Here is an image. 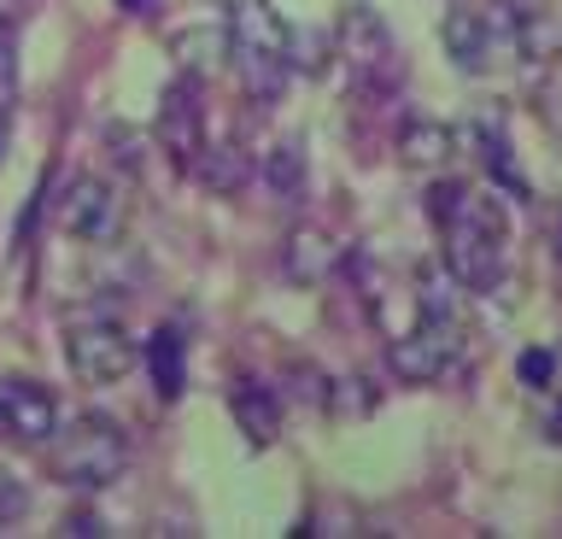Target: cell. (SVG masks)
Returning <instances> with one entry per match:
<instances>
[{
    "instance_id": "cell-1",
    "label": "cell",
    "mask_w": 562,
    "mask_h": 539,
    "mask_svg": "<svg viewBox=\"0 0 562 539\" xmlns=\"http://www.w3.org/2000/svg\"><path fill=\"white\" fill-rule=\"evenodd\" d=\"M428 212L446 235V270L457 288L492 293L504 282V212L486 194L463 182H439L428 194Z\"/></svg>"
},
{
    "instance_id": "cell-2",
    "label": "cell",
    "mask_w": 562,
    "mask_h": 539,
    "mask_svg": "<svg viewBox=\"0 0 562 539\" xmlns=\"http://www.w3.org/2000/svg\"><path fill=\"white\" fill-rule=\"evenodd\" d=\"M47 446H53L47 451L53 475L65 486H82V493L112 486L123 469H130V440H123V428L105 423V416H82V423H70L65 434H53Z\"/></svg>"
},
{
    "instance_id": "cell-3",
    "label": "cell",
    "mask_w": 562,
    "mask_h": 539,
    "mask_svg": "<svg viewBox=\"0 0 562 539\" xmlns=\"http://www.w3.org/2000/svg\"><path fill=\"white\" fill-rule=\"evenodd\" d=\"M140 346L130 340V328H117L112 317H88L65 328V363L82 388H112L135 370Z\"/></svg>"
},
{
    "instance_id": "cell-4",
    "label": "cell",
    "mask_w": 562,
    "mask_h": 539,
    "mask_svg": "<svg viewBox=\"0 0 562 539\" xmlns=\"http://www.w3.org/2000/svg\"><path fill=\"white\" fill-rule=\"evenodd\" d=\"M334 54H340L351 71L375 77V71H393V30L375 7H363V0H351L340 12V24H334Z\"/></svg>"
},
{
    "instance_id": "cell-5",
    "label": "cell",
    "mask_w": 562,
    "mask_h": 539,
    "mask_svg": "<svg viewBox=\"0 0 562 539\" xmlns=\"http://www.w3.org/2000/svg\"><path fill=\"white\" fill-rule=\"evenodd\" d=\"M0 428L24 446H47L59 434V398L42 381H24V375L0 381Z\"/></svg>"
},
{
    "instance_id": "cell-6",
    "label": "cell",
    "mask_w": 562,
    "mask_h": 539,
    "mask_svg": "<svg viewBox=\"0 0 562 539\" xmlns=\"http://www.w3.org/2000/svg\"><path fill=\"white\" fill-rule=\"evenodd\" d=\"M223 30L235 42V54L288 59V47H293V24L281 19L270 0H223Z\"/></svg>"
},
{
    "instance_id": "cell-7",
    "label": "cell",
    "mask_w": 562,
    "mask_h": 539,
    "mask_svg": "<svg viewBox=\"0 0 562 539\" xmlns=\"http://www.w3.org/2000/svg\"><path fill=\"white\" fill-rule=\"evenodd\" d=\"M59 223L77 240H88V247H100V240H112L123 229V200L100 177H77L70 194H65V205H59Z\"/></svg>"
},
{
    "instance_id": "cell-8",
    "label": "cell",
    "mask_w": 562,
    "mask_h": 539,
    "mask_svg": "<svg viewBox=\"0 0 562 539\" xmlns=\"http://www.w3.org/2000/svg\"><path fill=\"white\" fill-rule=\"evenodd\" d=\"M451 352H457V335H451V328L422 323V328H411V335H398L393 346H386V363H393L398 381H416V388H422V381H439V375H446Z\"/></svg>"
},
{
    "instance_id": "cell-9",
    "label": "cell",
    "mask_w": 562,
    "mask_h": 539,
    "mask_svg": "<svg viewBox=\"0 0 562 539\" xmlns=\"http://www.w3.org/2000/svg\"><path fill=\"white\" fill-rule=\"evenodd\" d=\"M334 265H340V247H334L328 229H311V223H299V229L281 240V276H288L293 288H323Z\"/></svg>"
},
{
    "instance_id": "cell-10",
    "label": "cell",
    "mask_w": 562,
    "mask_h": 539,
    "mask_svg": "<svg viewBox=\"0 0 562 539\" xmlns=\"http://www.w3.org/2000/svg\"><path fill=\"white\" fill-rule=\"evenodd\" d=\"M170 59L182 65L188 77H217L228 59H235V42H228L223 24H188L170 36Z\"/></svg>"
},
{
    "instance_id": "cell-11",
    "label": "cell",
    "mask_w": 562,
    "mask_h": 539,
    "mask_svg": "<svg viewBox=\"0 0 562 539\" xmlns=\"http://www.w3.org/2000/svg\"><path fill=\"white\" fill-rule=\"evenodd\" d=\"M439 42H446V54L463 65V71H486V65H498V54H492V30H486V19H481V7L446 12Z\"/></svg>"
},
{
    "instance_id": "cell-12",
    "label": "cell",
    "mask_w": 562,
    "mask_h": 539,
    "mask_svg": "<svg viewBox=\"0 0 562 539\" xmlns=\"http://www.w3.org/2000/svg\"><path fill=\"white\" fill-rule=\"evenodd\" d=\"M228 411H235V423L252 446H270L281 434V398L270 388H258V381H235L228 388Z\"/></svg>"
},
{
    "instance_id": "cell-13",
    "label": "cell",
    "mask_w": 562,
    "mask_h": 539,
    "mask_svg": "<svg viewBox=\"0 0 562 539\" xmlns=\"http://www.w3.org/2000/svg\"><path fill=\"white\" fill-rule=\"evenodd\" d=\"M158 142H165L182 165L205 147V142H200V106H193L188 89H170V94H165V106H158Z\"/></svg>"
},
{
    "instance_id": "cell-14",
    "label": "cell",
    "mask_w": 562,
    "mask_h": 539,
    "mask_svg": "<svg viewBox=\"0 0 562 539\" xmlns=\"http://www.w3.org/2000/svg\"><path fill=\"white\" fill-rule=\"evenodd\" d=\"M451 147H457V135L439 124V117H411V124L398 130V159L411 170H439L451 159Z\"/></svg>"
},
{
    "instance_id": "cell-15",
    "label": "cell",
    "mask_w": 562,
    "mask_h": 539,
    "mask_svg": "<svg viewBox=\"0 0 562 539\" xmlns=\"http://www.w3.org/2000/svg\"><path fill=\"white\" fill-rule=\"evenodd\" d=\"M263 182H270L276 200L299 205V194H305V147H299V142H276L270 159H263Z\"/></svg>"
},
{
    "instance_id": "cell-16",
    "label": "cell",
    "mask_w": 562,
    "mask_h": 539,
    "mask_svg": "<svg viewBox=\"0 0 562 539\" xmlns=\"http://www.w3.org/2000/svg\"><path fill=\"white\" fill-rule=\"evenodd\" d=\"M140 358H147V370H153L158 398L182 393V340H176V328H158V335L140 346Z\"/></svg>"
},
{
    "instance_id": "cell-17",
    "label": "cell",
    "mask_w": 562,
    "mask_h": 539,
    "mask_svg": "<svg viewBox=\"0 0 562 539\" xmlns=\"http://www.w3.org/2000/svg\"><path fill=\"white\" fill-rule=\"evenodd\" d=\"M193 165H200V177L205 188H217V194H235V188L252 177V165H246V153L235 142H223V147H200L193 153Z\"/></svg>"
},
{
    "instance_id": "cell-18",
    "label": "cell",
    "mask_w": 562,
    "mask_h": 539,
    "mask_svg": "<svg viewBox=\"0 0 562 539\" xmlns=\"http://www.w3.org/2000/svg\"><path fill=\"white\" fill-rule=\"evenodd\" d=\"M235 71H240L246 94H252L258 106H270V100H281V89H288V59H263V54H235Z\"/></svg>"
},
{
    "instance_id": "cell-19",
    "label": "cell",
    "mask_w": 562,
    "mask_h": 539,
    "mask_svg": "<svg viewBox=\"0 0 562 539\" xmlns=\"http://www.w3.org/2000/svg\"><path fill=\"white\" fill-rule=\"evenodd\" d=\"M474 142H481V159H486V170H492V177H498L504 188H509V194H527V182L516 177V165H509L504 159V142H498V130H492V124H474Z\"/></svg>"
},
{
    "instance_id": "cell-20",
    "label": "cell",
    "mask_w": 562,
    "mask_h": 539,
    "mask_svg": "<svg viewBox=\"0 0 562 539\" xmlns=\"http://www.w3.org/2000/svg\"><path fill=\"white\" fill-rule=\"evenodd\" d=\"M24 516H30V493H24V481L0 469V528H12V521H24Z\"/></svg>"
},
{
    "instance_id": "cell-21",
    "label": "cell",
    "mask_w": 562,
    "mask_h": 539,
    "mask_svg": "<svg viewBox=\"0 0 562 539\" xmlns=\"http://www.w3.org/2000/svg\"><path fill=\"white\" fill-rule=\"evenodd\" d=\"M539 106H544V117H557V124H562V54L544 59V77H539Z\"/></svg>"
},
{
    "instance_id": "cell-22",
    "label": "cell",
    "mask_w": 562,
    "mask_h": 539,
    "mask_svg": "<svg viewBox=\"0 0 562 539\" xmlns=\"http://www.w3.org/2000/svg\"><path fill=\"white\" fill-rule=\"evenodd\" d=\"M521 381H527V388H551V381H557V358L551 352H521Z\"/></svg>"
},
{
    "instance_id": "cell-23",
    "label": "cell",
    "mask_w": 562,
    "mask_h": 539,
    "mask_svg": "<svg viewBox=\"0 0 562 539\" xmlns=\"http://www.w3.org/2000/svg\"><path fill=\"white\" fill-rule=\"evenodd\" d=\"M105 135H112V147H117V165H123V170H140V159H147V153H140V142H135V135L123 130V124H112Z\"/></svg>"
},
{
    "instance_id": "cell-24",
    "label": "cell",
    "mask_w": 562,
    "mask_h": 539,
    "mask_svg": "<svg viewBox=\"0 0 562 539\" xmlns=\"http://www.w3.org/2000/svg\"><path fill=\"white\" fill-rule=\"evenodd\" d=\"M65 534H70V539H100L105 521H100L94 510H70V516H65Z\"/></svg>"
},
{
    "instance_id": "cell-25",
    "label": "cell",
    "mask_w": 562,
    "mask_h": 539,
    "mask_svg": "<svg viewBox=\"0 0 562 539\" xmlns=\"http://www.w3.org/2000/svg\"><path fill=\"white\" fill-rule=\"evenodd\" d=\"M7 142H12V112L0 106V153H7Z\"/></svg>"
},
{
    "instance_id": "cell-26",
    "label": "cell",
    "mask_w": 562,
    "mask_h": 539,
    "mask_svg": "<svg viewBox=\"0 0 562 539\" xmlns=\"http://www.w3.org/2000/svg\"><path fill=\"white\" fill-rule=\"evenodd\" d=\"M0 47H7V12H0Z\"/></svg>"
},
{
    "instance_id": "cell-27",
    "label": "cell",
    "mask_w": 562,
    "mask_h": 539,
    "mask_svg": "<svg viewBox=\"0 0 562 539\" xmlns=\"http://www.w3.org/2000/svg\"><path fill=\"white\" fill-rule=\"evenodd\" d=\"M557 252H562V223H557Z\"/></svg>"
}]
</instances>
